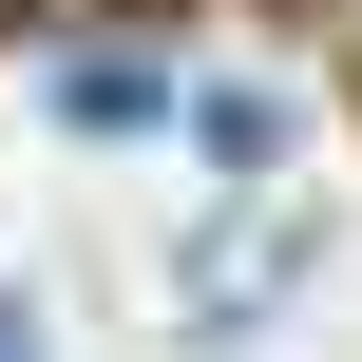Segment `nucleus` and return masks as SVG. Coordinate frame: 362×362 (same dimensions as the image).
Wrapping results in <instances>:
<instances>
[{"label":"nucleus","mask_w":362,"mask_h":362,"mask_svg":"<svg viewBox=\"0 0 362 362\" xmlns=\"http://www.w3.org/2000/svg\"><path fill=\"white\" fill-rule=\"evenodd\" d=\"M344 19H362V0H344Z\"/></svg>","instance_id":"3"},{"label":"nucleus","mask_w":362,"mask_h":362,"mask_svg":"<svg viewBox=\"0 0 362 362\" xmlns=\"http://www.w3.org/2000/svg\"><path fill=\"white\" fill-rule=\"evenodd\" d=\"M0 19H134V0H0Z\"/></svg>","instance_id":"1"},{"label":"nucleus","mask_w":362,"mask_h":362,"mask_svg":"<svg viewBox=\"0 0 362 362\" xmlns=\"http://www.w3.org/2000/svg\"><path fill=\"white\" fill-rule=\"evenodd\" d=\"M0 362H38V325H19V305H0Z\"/></svg>","instance_id":"2"}]
</instances>
